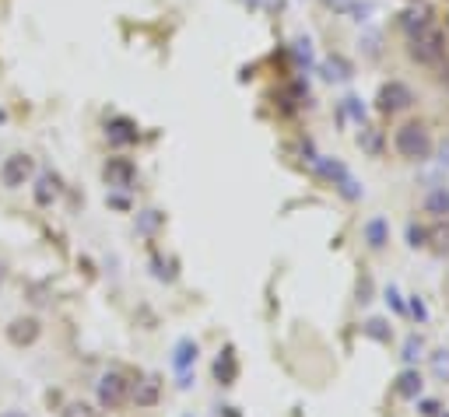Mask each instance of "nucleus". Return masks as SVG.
<instances>
[{
    "instance_id": "12",
    "label": "nucleus",
    "mask_w": 449,
    "mask_h": 417,
    "mask_svg": "<svg viewBox=\"0 0 449 417\" xmlns=\"http://www.w3.org/2000/svg\"><path fill=\"white\" fill-rule=\"evenodd\" d=\"M397 393H400V396H418V393H421V375H418L414 368H407V372L397 379Z\"/></svg>"
},
{
    "instance_id": "33",
    "label": "nucleus",
    "mask_w": 449,
    "mask_h": 417,
    "mask_svg": "<svg viewBox=\"0 0 449 417\" xmlns=\"http://www.w3.org/2000/svg\"><path fill=\"white\" fill-rule=\"evenodd\" d=\"M446 85H449V74H446Z\"/></svg>"
},
{
    "instance_id": "8",
    "label": "nucleus",
    "mask_w": 449,
    "mask_h": 417,
    "mask_svg": "<svg viewBox=\"0 0 449 417\" xmlns=\"http://www.w3.org/2000/svg\"><path fill=\"white\" fill-rule=\"evenodd\" d=\"M379 105H383L386 112H393V109H407V105H411V92H407L400 81H393V85H386V88L379 92Z\"/></svg>"
},
{
    "instance_id": "24",
    "label": "nucleus",
    "mask_w": 449,
    "mask_h": 417,
    "mask_svg": "<svg viewBox=\"0 0 449 417\" xmlns=\"http://www.w3.org/2000/svg\"><path fill=\"white\" fill-rule=\"evenodd\" d=\"M411 312H414V316H418V323H425V319H428V312H425V305H421V302H418V298H414V302H411Z\"/></svg>"
},
{
    "instance_id": "6",
    "label": "nucleus",
    "mask_w": 449,
    "mask_h": 417,
    "mask_svg": "<svg viewBox=\"0 0 449 417\" xmlns=\"http://www.w3.org/2000/svg\"><path fill=\"white\" fill-rule=\"evenodd\" d=\"M8 340H11L15 347H29V344H36V340H39V319H32V316L15 319V323L8 326Z\"/></svg>"
},
{
    "instance_id": "18",
    "label": "nucleus",
    "mask_w": 449,
    "mask_h": 417,
    "mask_svg": "<svg viewBox=\"0 0 449 417\" xmlns=\"http://www.w3.org/2000/svg\"><path fill=\"white\" fill-rule=\"evenodd\" d=\"M155 396H158V382H155V379H148V386L137 393V403H155Z\"/></svg>"
},
{
    "instance_id": "29",
    "label": "nucleus",
    "mask_w": 449,
    "mask_h": 417,
    "mask_svg": "<svg viewBox=\"0 0 449 417\" xmlns=\"http://www.w3.org/2000/svg\"><path fill=\"white\" fill-rule=\"evenodd\" d=\"M442 165H449V137H446V144H442Z\"/></svg>"
},
{
    "instance_id": "9",
    "label": "nucleus",
    "mask_w": 449,
    "mask_h": 417,
    "mask_svg": "<svg viewBox=\"0 0 449 417\" xmlns=\"http://www.w3.org/2000/svg\"><path fill=\"white\" fill-rule=\"evenodd\" d=\"M109 140H113L116 147L134 144V140H137V126H134L127 116H116V119H109Z\"/></svg>"
},
{
    "instance_id": "13",
    "label": "nucleus",
    "mask_w": 449,
    "mask_h": 417,
    "mask_svg": "<svg viewBox=\"0 0 449 417\" xmlns=\"http://www.w3.org/2000/svg\"><path fill=\"white\" fill-rule=\"evenodd\" d=\"M53 196H57V182H53V175H39L36 200H39V203H53Z\"/></svg>"
},
{
    "instance_id": "2",
    "label": "nucleus",
    "mask_w": 449,
    "mask_h": 417,
    "mask_svg": "<svg viewBox=\"0 0 449 417\" xmlns=\"http://www.w3.org/2000/svg\"><path fill=\"white\" fill-rule=\"evenodd\" d=\"M411 53H414V60H421V64H439L442 60V32L439 29H432V25H425V29H418V36L411 39Z\"/></svg>"
},
{
    "instance_id": "7",
    "label": "nucleus",
    "mask_w": 449,
    "mask_h": 417,
    "mask_svg": "<svg viewBox=\"0 0 449 417\" xmlns=\"http://www.w3.org/2000/svg\"><path fill=\"white\" fill-rule=\"evenodd\" d=\"M236 375H239L236 351H232V347H224V351L218 354V361H214V379H218L221 386H232V382H236Z\"/></svg>"
},
{
    "instance_id": "20",
    "label": "nucleus",
    "mask_w": 449,
    "mask_h": 417,
    "mask_svg": "<svg viewBox=\"0 0 449 417\" xmlns=\"http://www.w3.org/2000/svg\"><path fill=\"white\" fill-rule=\"evenodd\" d=\"M432 239H435L439 249H449V225H439V228L432 232Z\"/></svg>"
},
{
    "instance_id": "17",
    "label": "nucleus",
    "mask_w": 449,
    "mask_h": 417,
    "mask_svg": "<svg viewBox=\"0 0 449 417\" xmlns=\"http://www.w3.org/2000/svg\"><path fill=\"white\" fill-rule=\"evenodd\" d=\"M432 365H435V375L439 379H449V351H439Z\"/></svg>"
},
{
    "instance_id": "11",
    "label": "nucleus",
    "mask_w": 449,
    "mask_h": 417,
    "mask_svg": "<svg viewBox=\"0 0 449 417\" xmlns=\"http://www.w3.org/2000/svg\"><path fill=\"white\" fill-rule=\"evenodd\" d=\"M365 239H369L372 249H383V246H386V221H383V218H372V221L365 225Z\"/></svg>"
},
{
    "instance_id": "23",
    "label": "nucleus",
    "mask_w": 449,
    "mask_h": 417,
    "mask_svg": "<svg viewBox=\"0 0 449 417\" xmlns=\"http://www.w3.org/2000/svg\"><path fill=\"white\" fill-rule=\"evenodd\" d=\"M386 302H390V305H393L397 312H404V305H400V295H397V288H390V291H386Z\"/></svg>"
},
{
    "instance_id": "4",
    "label": "nucleus",
    "mask_w": 449,
    "mask_h": 417,
    "mask_svg": "<svg viewBox=\"0 0 449 417\" xmlns=\"http://www.w3.org/2000/svg\"><path fill=\"white\" fill-rule=\"evenodd\" d=\"M127 393H130V386H127L123 375L109 372V375L99 379V403H102V407H120V403L127 400Z\"/></svg>"
},
{
    "instance_id": "28",
    "label": "nucleus",
    "mask_w": 449,
    "mask_h": 417,
    "mask_svg": "<svg viewBox=\"0 0 449 417\" xmlns=\"http://www.w3.org/2000/svg\"><path fill=\"white\" fill-rule=\"evenodd\" d=\"M0 417H29V414H25V410H4Z\"/></svg>"
},
{
    "instance_id": "5",
    "label": "nucleus",
    "mask_w": 449,
    "mask_h": 417,
    "mask_svg": "<svg viewBox=\"0 0 449 417\" xmlns=\"http://www.w3.org/2000/svg\"><path fill=\"white\" fill-rule=\"evenodd\" d=\"M134 179H137L134 161H127V158H109V161H106V182H109V186L130 189V186H134Z\"/></svg>"
},
{
    "instance_id": "27",
    "label": "nucleus",
    "mask_w": 449,
    "mask_h": 417,
    "mask_svg": "<svg viewBox=\"0 0 449 417\" xmlns=\"http://www.w3.org/2000/svg\"><path fill=\"white\" fill-rule=\"evenodd\" d=\"M421 414H428V417H432V414H439V403H432V400H428V403H421Z\"/></svg>"
},
{
    "instance_id": "21",
    "label": "nucleus",
    "mask_w": 449,
    "mask_h": 417,
    "mask_svg": "<svg viewBox=\"0 0 449 417\" xmlns=\"http://www.w3.org/2000/svg\"><path fill=\"white\" fill-rule=\"evenodd\" d=\"M64 417H92V407H88V403H71V407L64 410Z\"/></svg>"
},
{
    "instance_id": "19",
    "label": "nucleus",
    "mask_w": 449,
    "mask_h": 417,
    "mask_svg": "<svg viewBox=\"0 0 449 417\" xmlns=\"http://www.w3.org/2000/svg\"><path fill=\"white\" fill-rule=\"evenodd\" d=\"M421 354V337H411L407 344H404V361H414Z\"/></svg>"
},
{
    "instance_id": "30",
    "label": "nucleus",
    "mask_w": 449,
    "mask_h": 417,
    "mask_svg": "<svg viewBox=\"0 0 449 417\" xmlns=\"http://www.w3.org/2000/svg\"><path fill=\"white\" fill-rule=\"evenodd\" d=\"M221 417H239V414H236V407H221Z\"/></svg>"
},
{
    "instance_id": "26",
    "label": "nucleus",
    "mask_w": 449,
    "mask_h": 417,
    "mask_svg": "<svg viewBox=\"0 0 449 417\" xmlns=\"http://www.w3.org/2000/svg\"><path fill=\"white\" fill-rule=\"evenodd\" d=\"M369 291H372V284H369V277L362 281V288H358V295H362V302H369Z\"/></svg>"
},
{
    "instance_id": "31",
    "label": "nucleus",
    "mask_w": 449,
    "mask_h": 417,
    "mask_svg": "<svg viewBox=\"0 0 449 417\" xmlns=\"http://www.w3.org/2000/svg\"><path fill=\"white\" fill-rule=\"evenodd\" d=\"M4 119H8V112H4V109H0V123H4Z\"/></svg>"
},
{
    "instance_id": "1",
    "label": "nucleus",
    "mask_w": 449,
    "mask_h": 417,
    "mask_svg": "<svg viewBox=\"0 0 449 417\" xmlns=\"http://www.w3.org/2000/svg\"><path fill=\"white\" fill-rule=\"evenodd\" d=\"M393 144H397V151H400L404 158H411V161H425V158L432 154V137H428V130H425L421 123L400 126Z\"/></svg>"
},
{
    "instance_id": "10",
    "label": "nucleus",
    "mask_w": 449,
    "mask_h": 417,
    "mask_svg": "<svg viewBox=\"0 0 449 417\" xmlns=\"http://www.w3.org/2000/svg\"><path fill=\"white\" fill-rule=\"evenodd\" d=\"M193 361H197V344L186 337V340H179V344H176V358H172V365H176V372L183 375Z\"/></svg>"
},
{
    "instance_id": "16",
    "label": "nucleus",
    "mask_w": 449,
    "mask_h": 417,
    "mask_svg": "<svg viewBox=\"0 0 449 417\" xmlns=\"http://www.w3.org/2000/svg\"><path fill=\"white\" fill-rule=\"evenodd\" d=\"M365 337H372V340H390V326H386L383 319H369V323H365Z\"/></svg>"
},
{
    "instance_id": "15",
    "label": "nucleus",
    "mask_w": 449,
    "mask_h": 417,
    "mask_svg": "<svg viewBox=\"0 0 449 417\" xmlns=\"http://www.w3.org/2000/svg\"><path fill=\"white\" fill-rule=\"evenodd\" d=\"M158 225H162V214H158V211H144V214L137 218V232H144V235L155 232Z\"/></svg>"
},
{
    "instance_id": "14",
    "label": "nucleus",
    "mask_w": 449,
    "mask_h": 417,
    "mask_svg": "<svg viewBox=\"0 0 449 417\" xmlns=\"http://www.w3.org/2000/svg\"><path fill=\"white\" fill-rule=\"evenodd\" d=\"M428 211H432V214H446V211H449V193H446V189H435V193L428 196Z\"/></svg>"
},
{
    "instance_id": "32",
    "label": "nucleus",
    "mask_w": 449,
    "mask_h": 417,
    "mask_svg": "<svg viewBox=\"0 0 449 417\" xmlns=\"http://www.w3.org/2000/svg\"><path fill=\"white\" fill-rule=\"evenodd\" d=\"M0 284H4V270H0Z\"/></svg>"
},
{
    "instance_id": "22",
    "label": "nucleus",
    "mask_w": 449,
    "mask_h": 417,
    "mask_svg": "<svg viewBox=\"0 0 449 417\" xmlns=\"http://www.w3.org/2000/svg\"><path fill=\"white\" fill-rule=\"evenodd\" d=\"M407 239H411V246H421V242H425V228L411 225V228H407Z\"/></svg>"
},
{
    "instance_id": "3",
    "label": "nucleus",
    "mask_w": 449,
    "mask_h": 417,
    "mask_svg": "<svg viewBox=\"0 0 449 417\" xmlns=\"http://www.w3.org/2000/svg\"><path fill=\"white\" fill-rule=\"evenodd\" d=\"M32 168H36V165H32L29 154H11V158L4 161V168H0V182H4L8 189H18V186L29 182Z\"/></svg>"
},
{
    "instance_id": "25",
    "label": "nucleus",
    "mask_w": 449,
    "mask_h": 417,
    "mask_svg": "<svg viewBox=\"0 0 449 417\" xmlns=\"http://www.w3.org/2000/svg\"><path fill=\"white\" fill-rule=\"evenodd\" d=\"M327 4H330L334 11H348V8L355 4V0H327Z\"/></svg>"
}]
</instances>
